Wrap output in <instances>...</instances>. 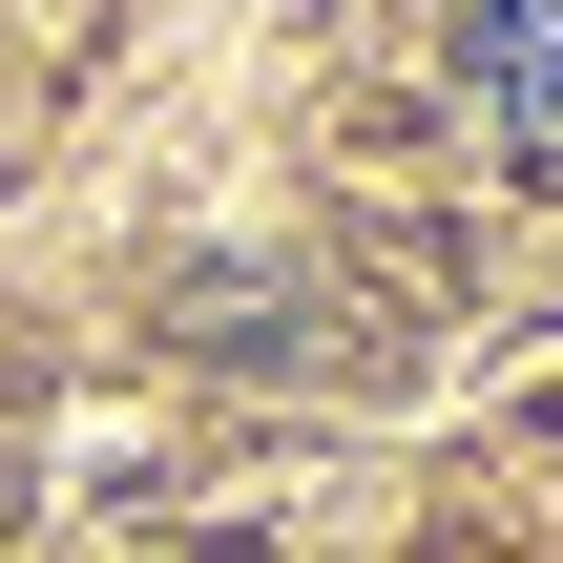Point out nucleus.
<instances>
[{
	"label": "nucleus",
	"instance_id": "obj_1",
	"mask_svg": "<svg viewBox=\"0 0 563 563\" xmlns=\"http://www.w3.org/2000/svg\"><path fill=\"white\" fill-rule=\"evenodd\" d=\"M481 125L522 167H563V0H481Z\"/></svg>",
	"mask_w": 563,
	"mask_h": 563
}]
</instances>
